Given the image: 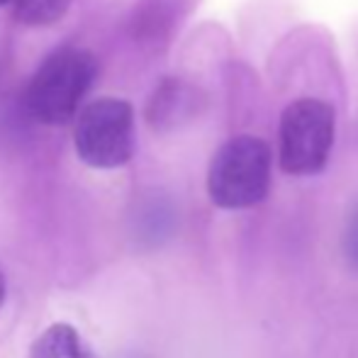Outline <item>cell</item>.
I'll return each instance as SVG.
<instances>
[{
	"instance_id": "6da1fadb",
	"label": "cell",
	"mask_w": 358,
	"mask_h": 358,
	"mask_svg": "<svg viewBox=\"0 0 358 358\" xmlns=\"http://www.w3.org/2000/svg\"><path fill=\"white\" fill-rule=\"evenodd\" d=\"M98 76V59L85 49L66 47L44 59L24 93L27 113L42 124H66L78 115Z\"/></svg>"
},
{
	"instance_id": "7a4b0ae2",
	"label": "cell",
	"mask_w": 358,
	"mask_h": 358,
	"mask_svg": "<svg viewBox=\"0 0 358 358\" xmlns=\"http://www.w3.org/2000/svg\"><path fill=\"white\" fill-rule=\"evenodd\" d=\"M271 190V146L254 134L227 139L208 169V195L222 210L259 205Z\"/></svg>"
},
{
	"instance_id": "3957f363",
	"label": "cell",
	"mask_w": 358,
	"mask_h": 358,
	"mask_svg": "<svg viewBox=\"0 0 358 358\" xmlns=\"http://www.w3.org/2000/svg\"><path fill=\"white\" fill-rule=\"evenodd\" d=\"M336 113L320 98H300L280 115L278 164L290 176H315L324 171L334 149Z\"/></svg>"
},
{
	"instance_id": "277c9868",
	"label": "cell",
	"mask_w": 358,
	"mask_h": 358,
	"mask_svg": "<svg viewBox=\"0 0 358 358\" xmlns=\"http://www.w3.org/2000/svg\"><path fill=\"white\" fill-rule=\"evenodd\" d=\"M73 144L83 164L120 169L134 156V110L127 100L100 98L76 115Z\"/></svg>"
},
{
	"instance_id": "5b68a950",
	"label": "cell",
	"mask_w": 358,
	"mask_h": 358,
	"mask_svg": "<svg viewBox=\"0 0 358 358\" xmlns=\"http://www.w3.org/2000/svg\"><path fill=\"white\" fill-rule=\"evenodd\" d=\"M198 90L176 78H166L156 88V93L151 95L149 108H146V120L156 132H169V129H176L188 122L198 113Z\"/></svg>"
},
{
	"instance_id": "8992f818",
	"label": "cell",
	"mask_w": 358,
	"mask_h": 358,
	"mask_svg": "<svg viewBox=\"0 0 358 358\" xmlns=\"http://www.w3.org/2000/svg\"><path fill=\"white\" fill-rule=\"evenodd\" d=\"M27 358H98V354L73 324L57 322L32 341Z\"/></svg>"
},
{
	"instance_id": "52a82bcc",
	"label": "cell",
	"mask_w": 358,
	"mask_h": 358,
	"mask_svg": "<svg viewBox=\"0 0 358 358\" xmlns=\"http://www.w3.org/2000/svg\"><path fill=\"white\" fill-rule=\"evenodd\" d=\"M13 13L27 27H47L66 15L71 0H10Z\"/></svg>"
},
{
	"instance_id": "ba28073f",
	"label": "cell",
	"mask_w": 358,
	"mask_h": 358,
	"mask_svg": "<svg viewBox=\"0 0 358 358\" xmlns=\"http://www.w3.org/2000/svg\"><path fill=\"white\" fill-rule=\"evenodd\" d=\"M344 256L351 266L358 271V210L349 217L344 229Z\"/></svg>"
},
{
	"instance_id": "9c48e42d",
	"label": "cell",
	"mask_w": 358,
	"mask_h": 358,
	"mask_svg": "<svg viewBox=\"0 0 358 358\" xmlns=\"http://www.w3.org/2000/svg\"><path fill=\"white\" fill-rule=\"evenodd\" d=\"M5 297H8V275H5L3 266H0V310L5 305Z\"/></svg>"
},
{
	"instance_id": "30bf717a",
	"label": "cell",
	"mask_w": 358,
	"mask_h": 358,
	"mask_svg": "<svg viewBox=\"0 0 358 358\" xmlns=\"http://www.w3.org/2000/svg\"><path fill=\"white\" fill-rule=\"evenodd\" d=\"M10 3V0H0V5H8Z\"/></svg>"
}]
</instances>
